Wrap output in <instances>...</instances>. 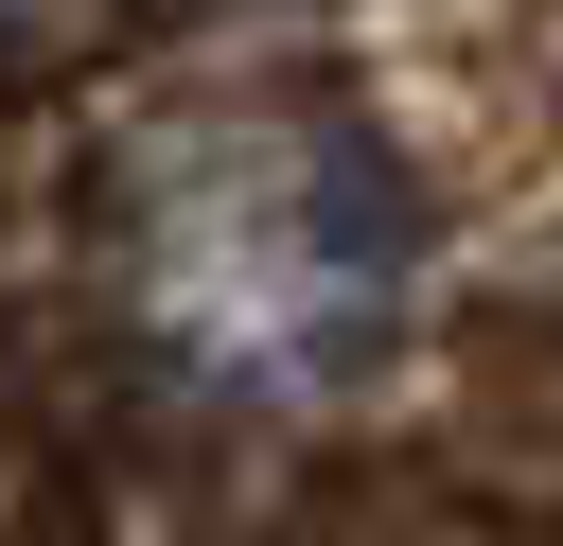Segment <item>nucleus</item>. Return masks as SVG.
<instances>
[{"label": "nucleus", "mask_w": 563, "mask_h": 546, "mask_svg": "<svg viewBox=\"0 0 563 546\" xmlns=\"http://www.w3.org/2000/svg\"><path fill=\"white\" fill-rule=\"evenodd\" d=\"M422 299V211L334 106L229 88L123 159V335L194 405H334Z\"/></svg>", "instance_id": "nucleus-1"}, {"label": "nucleus", "mask_w": 563, "mask_h": 546, "mask_svg": "<svg viewBox=\"0 0 563 546\" xmlns=\"http://www.w3.org/2000/svg\"><path fill=\"white\" fill-rule=\"evenodd\" d=\"M18 18H35V0H0V35H18Z\"/></svg>", "instance_id": "nucleus-2"}]
</instances>
